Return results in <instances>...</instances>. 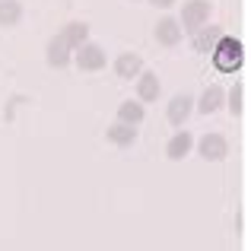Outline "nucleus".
Masks as SVG:
<instances>
[{
	"mask_svg": "<svg viewBox=\"0 0 251 251\" xmlns=\"http://www.w3.org/2000/svg\"><path fill=\"white\" fill-rule=\"evenodd\" d=\"M153 35H156V42H159L162 48H178L181 38H184V32H181V25H178L175 16H162L159 23H156Z\"/></svg>",
	"mask_w": 251,
	"mask_h": 251,
	"instance_id": "obj_8",
	"label": "nucleus"
},
{
	"mask_svg": "<svg viewBox=\"0 0 251 251\" xmlns=\"http://www.w3.org/2000/svg\"><path fill=\"white\" fill-rule=\"evenodd\" d=\"M191 115H194V96H191V92H175L172 102L166 105L169 124H172V127H184Z\"/></svg>",
	"mask_w": 251,
	"mask_h": 251,
	"instance_id": "obj_5",
	"label": "nucleus"
},
{
	"mask_svg": "<svg viewBox=\"0 0 251 251\" xmlns=\"http://www.w3.org/2000/svg\"><path fill=\"white\" fill-rule=\"evenodd\" d=\"M147 3H153L156 10H169V6L175 3V0H147Z\"/></svg>",
	"mask_w": 251,
	"mask_h": 251,
	"instance_id": "obj_18",
	"label": "nucleus"
},
{
	"mask_svg": "<svg viewBox=\"0 0 251 251\" xmlns=\"http://www.w3.org/2000/svg\"><path fill=\"white\" fill-rule=\"evenodd\" d=\"M134 92H137V102H159V92H162V83H159V74L153 70H143L134 83Z\"/></svg>",
	"mask_w": 251,
	"mask_h": 251,
	"instance_id": "obj_9",
	"label": "nucleus"
},
{
	"mask_svg": "<svg viewBox=\"0 0 251 251\" xmlns=\"http://www.w3.org/2000/svg\"><path fill=\"white\" fill-rule=\"evenodd\" d=\"M194 153V134H191L188 127H181V130H175L172 134V140L166 143V156L172 162H181L184 156H191Z\"/></svg>",
	"mask_w": 251,
	"mask_h": 251,
	"instance_id": "obj_10",
	"label": "nucleus"
},
{
	"mask_svg": "<svg viewBox=\"0 0 251 251\" xmlns=\"http://www.w3.org/2000/svg\"><path fill=\"white\" fill-rule=\"evenodd\" d=\"M229 108V115L232 118H245L248 115V86L245 83H235L232 89L226 92V102H223Z\"/></svg>",
	"mask_w": 251,
	"mask_h": 251,
	"instance_id": "obj_14",
	"label": "nucleus"
},
{
	"mask_svg": "<svg viewBox=\"0 0 251 251\" xmlns=\"http://www.w3.org/2000/svg\"><path fill=\"white\" fill-rule=\"evenodd\" d=\"M111 70H115L118 80H137L147 67H143V57L137 54V51H121V54L115 57V64H111Z\"/></svg>",
	"mask_w": 251,
	"mask_h": 251,
	"instance_id": "obj_7",
	"label": "nucleus"
},
{
	"mask_svg": "<svg viewBox=\"0 0 251 251\" xmlns=\"http://www.w3.org/2000/svg\"><path fill=\"white\" fill-rule=\"evenodd\" d=\"M45 61H48V67H51V70H67V67H70V61H74V51L64 45V38H61V35H51V38H48V45H45Z\"/></svg>",
	"mask_w": 251,
	"mask_h": 251,
	"instance_id": "obj_6",
	"label": "nucleus"
},
{
	"mask_svg": "<svg viewBox=\"0 0 251 251\" xmlns=\"http://www.w3.org/2000/svg\"><path fill=\"white\" fill-rule=\"evenodd\" d=\"M23 3L19 0H0V29H16L23 23Z\"/></svg>",
	"mask_w": 251,
	"mask_h": 251,
	"instance_id": "obj_17",
	"label": "nucleus"
},
{
	"mask_svg": "<svg viewBox=\"0 0 251 251\" xmlns=\"http://www.w3.org/2000/svg\"><path fill=\"white\" fill-rule=\"evenodd\" d=\"M210 16H213V0H184L178 25H181L184 35H194L201 25L210 23Z\"/></svg>",
	"mask_w": 251,
	"mask_h": 251,
	"instance_id": "obj_2",
	"label": "nucleus"
},
{
	"mask_svg": "<svg viewBox=\"0 0 251 251\" xmlns=\"http://www.w3.org/2000/svg\"><path fill=\"white\" fill-rule=\"evenodd\" d=\"M105 140H108L111 147L127 150V147H134V143L140 140V127H134V124H121V121H115L108 130H105Z\"/></svg>",
	"mask_w": 251,
	"mask_h": 251,
	"instance_id": "obj_13",
	"label": "nucleus"
},
{
	"mask_svg": "<svg viewBox=\"0 0 251 251\" xmlns=\"http://www.w3.org/2000/svg\"><path fill=\"white\" fill-rule=\"evenodd\" d=\"M57 35L64 38V45H67L70 51H76L83 42H89V25H86V23H67Z\"/></svg>",
	"mask_w": 251,
	"mask_h": 251,
	"instance_id": "obj_16",
	"label": "nucleus"
},
{
	"mask_svg": "<svg viewBox=\"0 0 251 251\" xmlns=\"http://www.w3.org/2000/svg\"><path fill=\"white\" fill-rule=\"evenodd\" d=\"M134 3H140V0H134Z\"/></svg>",
	"mask_w": 251,
	"mask_h": 251,
	"instance_id": "obj_19",
	"label": "nucleus"
},
{
	"mask_svg": "<svg viewBox=\"0 0 251 251\" xmlns=\"http://www.w3.org/2000/svg\"><path fill=\"white\" fill-rule=\"evenodd\" d=\"M223 35H226V29H223V25H201V29L191 35V48H194L197 54H210Z\"/></svg>",
	"mask_w": 251,
	"mask_h": 251,
	"instance_id": "obj_11",
	"label": "nucleus"
},
{
	"mask_svg": "<svg viewBox=\"0 0 251 251\" xmlns=\"http://www.w3.org/2000/svg\"><path fill=\"white\" fill-rule=\"evenodd\" d=\"M143 118H147V105H143V102L127 99V102L118 105V121H121V124H134V127H140Z\"/></svg>",
	"mask_w": 251,
	"mask_h": 251,
	"instance_id": "obj_15",
	"label": "nucleus"
},
{
	"mask_svg": "<svg viewBox=\"0 0 251 251\" xmlns=\"http://www.w3.org/2000/svg\"><path fill=\"white\" fill-rule=\"evenodd\" d=\"M210 54H213V64H216L220 74H235V70H242V64H245V45L232 35H223Z\"/></svg>",
	"mask_w": 251,
	"mask_h": 251,
	"instance_id": "obj_1",
	"label": "nucleus"
},
{
	"mask_svg": "<svg viewBox=\"0 0 251 251\" xmlns=\"http://www.w3.org/2000/svg\"><path fill=\"white\" fill-rule=\"evenodd\" d=\"M70 64H76L83 74H99V70L108 67V54H105L102 45H96V42H83L80 48L74 51V61H70Z\"/></svg>",
	"mask_w": 251,
	"mask_h": 251,
	"instance_id": "obj_3",
	"label": "nucleus"
},
{
	"mask_svg": "<svg viewBox=\"0 0 251 251\" xmlns=\"http://www.w3.org/2000/svg\"><path fill=\"white\" fill-rule=\"evenodd\" d=\"M194 153L201 156V159H207V162H223L229 156V140L223 134H203L201 140H194Z\"/></svg>",
	"mask_w": 251,
	"mask_h": 251,
	"instance_id": "obj_4",
	"label": "nucleus"
},
{
	"mask_svg": "<svg viewBox=\"0 0 251 251\" xmlns=\"http://www.w3.org/2000/svg\"><path fill=\"white\" fill-rule=\"evenodd\" d=\"M223 102H226V89H223L220 83H213V86L203 89L201 99H194V111L197 115H216V111L223 108Z\"/></svg>",
	"mask_w": 251,
	"mask_h": 251,
	"instance_id": "obj_12",
	"label": "nucleus"
}]
</instances>
